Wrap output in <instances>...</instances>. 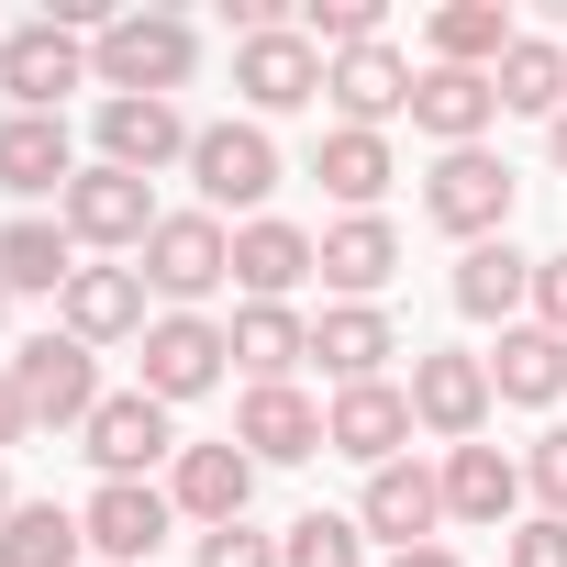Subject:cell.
I'll return each instance as SVG.
<instances>
[{
    "label": "cell",
    "mask_w": 567,
    "mask_h": 567,
    "mask_svg": "<svg viewBox=\"0 0 567 567\" xmlns=\"http://www.w3.org/2000/svg\"><path fill=\"white\" fill-rule=\"evenodd\" d=\"M489 357H456V346H434V357H412V423L423 434H445V445H478V423H489Z\"/></svg>",
    "instance_id": "cell-9"
},
{
    "label": "cell",
    "mask_w": 567,
    "mask_h": 567,
    "mask_svg": "<svg viewBox=\"0 0 567 567\" xmlns=\"http://www.w3.org/2000/svg\"><path fill=\"white\" fill-rule=\"evenodd\" d=\"M23 434H34V401H23V379H12V368H0V456H12Z\"/></svg>",
    "instance_id": "cell-40"
},
{
    "label": "cell",
    "mask_w": 567,
    "mask_h": 567,
    "mask_svg": "<svg viewBox=\"0 0 567 567\" xmlns=\"http://www.w3.org/2000/svg\"><path fill=\"white\" fill-rule=\"evenodd\" d=\"M523 489L545 501V523H567V423H556V434H534V456H523Z\"/></svg>",
    "instance_id": "cell-36"
},
{
    "label": "cell",
    "mask_w": 567,
    "mask_h": 567,
    "mask_svg": "<svg viewBox=\"0 0 567 567\" xmlns=\"http://www.w3.org/2000/svg\"><path fill=\"white\" fill-rule=\"evenodd\" d=\"M545 156H556V167H567V112H556V123H545Z\"/></svg>",
    "instance_id": "cell-42"
},
{
    "label": "cell",
    "mask_w": 567,
    "mask_h": 567,
    "mask_svg": "<svg viewBox=\"0 0 567 567\" xmlns=\"http://www.w3.org/2000/svg\"><path fill=\"white\" fill-rule=\"evenodd\" d=\"M167 501L200 523V534H223V523H245V501H256V456L223 434V445H178V467H167Z\"/></svg>",
    "instance_id": "cell-16"
},
{
    "label": "cell",
    "mask_w": 567,
    "mask_h": 567,
    "mask_svg": "<svg viewBox=\"0 0 567 567\" xmlns=\"http://www.w3.org/2000/svg\"><path fill=\"white\" fill-rule=\"evenodd\" d=\"M234 90H245V112H301V101H323V45L301 23L245 34L234 45Z\"/></svg>",
    "instance_id": "cell-11"
},
{
    "label": "cell",
    "mask_w": 567,
    "mask_h": 567,
    "mask_svg": "<svg viewBox=\"0 0 567 567\" xmlns=\"http://www.w3.org/2000/svg\"><path fill=\"white\" fill-rule=\"evenodd\" d=\"M56 223H68V245L145 256V234H156L167 212H156V189H145V178H123V167H79V178H68V200H56Z\"/></svg>",
    "instance_id": "cell-4"
},
{
    "label": "cell",
    "mask_w": 567,
    "mask_h": 567,
    "mask_svg": "<svg viewBox=\"0 0 567 567\" xmlns=\"http://www.w3.org/2000/svg\"><path fill=\"white\" fill-rule=\"evenodd\" d=\"M401 278V234L379 223V212H346L334 234H323V290H346V301H379Z\"/></svg>",
    "instance_id": "cell-26"
},
{
    "label": "cell",
    "mask_w": 567,
    "mask_h": 567,
    "mask_svg": "<svg viewBox=\"0 0 567 567\" xmlns=\"http://www.w3.org/2000/svg\"><path fill=\"white\" fill-rule=\"evenodd\" d=\"M234 445H245L256 467H301V456H323V412H312L301 390H245Z\"/></svg>",
    "instance_id": "cell-24"
},
{
    "label": "cell",
    "mask_w": 567,
    "mask_h": 567,
    "mask_svg": "<svg viewBox=\"0 0 567 567\" xmlns=\"http://www.w3.org/2000/svg\"><path fill=\"white\" fill-rule=\"evenodd\" d=\"M512 200H523V178H512L489 145H456V156H434V178H423V212H434L456 245L512 234Z\"/></svg>",
    "instance_id": "cell-2"
},
{
    "label": "cell",
    "mask_w": 567,
    "mask_h": 567,
    "mask_svg": "<svg viewBox=\"0 0 567 567\" xmlns=\"http://www.w3.org/2000/svg\"><path fill=\"white\" fill-rule=\"evenodd\" d=\"M534 323L567 334V256H534Z\"/></svg>",
    "instance_id": "cell-39"
},
{
    "label": "cell",
    "mask_w": 567,
    "mask_h": 567,
    "mask_svg": "<svg viewBox=\"0 0 567 567\" xmlns=\"http://www.w3.org/2000/svg\"><path fill=\"white\" fill-rule=\"evenodd\" d=\"M412 79H423V68H412L401 45H357V56H323V101H334L357 134L401 123V112H412Z\"/></svg>",
    "instance_id": "cell-12"
},
{
    "label": "cell",
    "mask_w": 567,
    "mask_h": 567,
    "mask_svg": "<svg viewBox=\"0 0 567 567\" xmlns=\"http://www.w3.org/2000/svg\"><path fill=\"white\" fill-rule=\"evenodd\" d=\"M167 523H178V501H167L156 478H101L90 512H79V534H90L101 567H145V556L167 545Z\"/></svg>",
    "instance_id": "cell-8"
},
{
    "label": "cell",
    "mask_w": 567,
    "mask_h": 567,
    "mask_svg": "<svg viewBox=\"0 0 567 567\" xmlns=\"http://www.w3.org/2000/svg\"><path fill=\"white\" fill-rule=\"evenodd\" d=\"M223 334H234V368H245L256 390H290V368L312 357V323H301L290 301H245Z\"/></svg>",
    "instance_id": "cell-25"
},
{
    "label": "cell",
    "mask_w": 567,
    "mask_h": 567,
    "mask_svg": "<svg viewBox=\"0 0 567 567\" xmlns=\"http://www.w3.org/2000/svg\"><path fill=\"white\" fill-rule=\"evenodd\" d=\"M56 334H79L90 357L145 334V267H79L68 278V301H56Z\"/></svg>",
    "instance_id": "cell-19"
},
{
    "label": "cell",
    "mask_w": 567,
    "mask_h": 567,
    "mask_svg": "<svg viewBox=\"0 0 567 567\" xmlns=\"http://www.w3.org/2000/svg\"><path fill=\"white\" fill-rule=\"evenodd\" d=\"M0 278L12 290H45V301H68V278H79V245H68V223H0Z\"/></svg>",
    "instance_id": "cell-31"
},
{
    "label": "cell",
    "mask_w": 567,
    "mask_h": 567,
    "mask_svg": "<svg viewBox=\"0 0 567 567\" xmlns=\"http://www.w3.org/2000/svg\"><path fill=\"white\" fill-rule=\"evenodd\" d=\"M12 379H23L34 423H90V412H101V357H90L79 334H34V346L12 357Z\"/></svg>",
    "instance_id": "cell-14"
},
{
    "label": "cell",
    "mask_w": 567,
    "mask_h": 567,
    "mask_svg": "<svg viewBox=\"0 0 567 567\" xmlns=\"http://www.w3.org/2000/svg\"><path fill=\"white\" fill-rule=\"evenodd\" d=\"M489 90H501V112L556 123V112H567V45H556V34H512V56L489 68Z\"/></svg>",
    "instance_id": "cell-29"
},
{
    "label": "cell",
    "mask_w": 567,
    "mask_h": 567,
    "mask_svg": "<svg viewBox=\"0 0 567 567\" xmlns=\"http://www.w3.org/2000/svg\"><path fill=\"white\" fill-rule=\"evenodd\" d=\"M401 445H412V390H390V379H368V390H334V412H323V456L390 467Z\"/></svg>",
    "instance_id": "cell-18"
},
{
    "label": "cell",
    "mask_w": 567,
    "mask_h": 567,
    "mask_svg": "<svg viewBox=\"0 0 567 567\" xmlns=\"http://www.w3.org/2000/svg\"><path fill=\"white\" fill-rule=\"evenodd\" d=\"M0 312H12V278H0Z\"/></svg>",
    "instance_id": "cell-44"
},
{
    "label": "cell",
    "mask_w": 567,
    "mask_h": 567,
    "mask_svg": "<svg viewBox=\"0 0 567 567\" xmlns=\"http://www.w3.org/2000/svg\"><path fill=\"white\" fill-rule=\"evenodd\" d=\"M189 178H200V212H256V200L278 189L267 123H200V134H189Z\"/></svg>",
    "instance_id": "cell-6"
},
{
    "label": "cell",
    "mask_w": 567,
    "mask_h": 567,
    "mask_svg": "<svg viewBox=\"0 0 567 567\" xmlns=\"http://www.w3.org/2000/svg\"><path fill=\"white\" fill-rule=\"evenodd\" d=\"M523 512V467L501 445H445V523H512Z\"/></svg>",
    "instance_id": "cell-27"
},
{
    "label": "cell",
    "mask_w": 567,
    "mask_h": 567,
    "mask_svg": "<svg viewBox=\"0 0 567 567\" xmlns=\"http://www.w3.org/2000/svg\"><path fill=\"white\" fill-rule=\"evenodd\" d=\"M489 390H501V401H523V412L567 401V334H545V323H512V334H501V357H489Z\"/></svg>",
    "instance_id": "cell-28"
},
{
    "label": "cell",
    "mask_w": 567,
    "mask_h": 567,
    "mask_svg": "<svg viewBox=\"0 0 567 567\" xmlns=\"http://www.w3.org/2000/svg\"><path fill=\"white\" fill-rule=\"evenodd\" d=\"M278 567H368V534L346 512H301L290 534H278Z\"/></svg>",
    "instance_id": "cell-34"
},
{
    "label": "cell",
    "mask_w": 567,
    "mask_h": 567,
    "mask_svg": "<svg viewBox=\"0 0 567 567\" xmlns=\"http://www.w3.org/2000/svg\"><path fill=\"white\" fill-rule=\"evenodd\" d=\"M489 123H501V90H489L478 68H423V79H412V134H434L445 156L478 145Z\"/></svg>",
    "instance_id": "cell-20"
},
{
    "label": "cell",
    "mask_w": 567,
    "mask_h": 567,
    "mask_svg": "<svg viewBox=\"0 0 567 567\" xmlns=\"http://www.w3.org/2000/svg\"><path fill=\"white\" fill-rule=\"evenodd\" d=\"M79 556H90L79 512H56V501H12V523H0V567H79Z\"/></svg>",
    "instance_id": "cell-33"
},
{
    "label": "cell",
    "mask_w": 567,
    "mask_h": 567,
    "mask_svg": "<svg viewBox=\"0 0 567 567\" xmlns=\"http://www.w3.org/2000/svg\"><path fill=\"white\" fill-rule=\"evenodd\" d=\"M200 567H278V534H256V523H223V534H200Z\"/></svg>",
    "instance_id": "cell-37"
},
{
    "label": "cell",
    "mask_w": 567,
    "mask_h": 567,
    "mask_svg": "<svg viewBox=\"0 0 567 567\" xmlns=\"http://www.w3.org/2000/svg\"><path fill=\"white\" fill-rule=\"evenodd\" d=\"M223 368H234V334H223V323H200V312H156V323H145V379H134V390H156V401L178 412V401H200Z\"/></svg>",
    "instance_id": "cell-7"
},
{
    "label": "cell",
    "mask_w": 567,
    "mask_h": 567,
    "mask_svg": "<svg viewBox=\"0 0 567 567\" xmlns=\"http://www.w3.org/2000/svg\"><path fill=\"white\" fill-rule=\"evenodd\" d=\"M301 278H323V234L278 223V212H256V223L234 234V290H245V301H290Z\"/></svg>",
    "instance_id": "cell-17"
},
{
    "label": "cell",
    "mask_w": 567,
    "mask_h": 567,
    "mask_svg": "<svg viewBox=\"0 0 567 567\" xmlns=\"http://www.w3.org/2000/svg\"><path fill=\"white\" fill-rule=\"evenodd\" d=\"M512 34H523V23L501 12V0H445V12H434V68H478V79H489V68L512 56Z\"/></svg>",
    "instance_id": "cell-32"
},
{
    "label": "cell",
    "mask_w": 567,
    "mask_h": 567,
    "mask_svg": "<svg viewBox=\"0 0 567 567\" xmlns=\"http://www.w3.org/2000/svg\"><path fill=\"white\" fill-rule=\"evenodd\" d=\"M301 34L334 45V56H357V45H379V0H301Z\"/></svg>",
    "instance_id": "cell-35"
},
{
    "label": "cell",
    "mask_w": 567,
    "mask_h": 567,
    "mask_svg": "<svg viewBox=\"0 0 567 567\" xmlns=\"http://www.w3.org/2000/svg\"><path fill=\"white\" fill-rule=\"evenodd\" d=\"M68 178H79V156H68V112H0V189H12V200L56 189V200H68Z\"/></svg>",
    "instance_id": "cell-21"
},
{
    "label": "cell",
    "mask_w": 567,
    "mask_h": 567,
    "mask_svg": "<svg viewBox=\"0 0 567 567\" xmlns=\"http://www.w3.org/2000/svg\"><path fill=\"white\" fill-rule=\"evenodd\" d=\"M512 567H567V523H512Z\"/></svg>",
    "instance_id": "cell-38"
},
{
    "label": "cell",
    "mask_w": 567,
    "mask_h": 567,
    "mask_svg": "<svg viewBox=\"0 0 567 567\" xmlns=\"http://www.w3.org/2000/svg\"><path fill=\"white\" fill-rule=\"evenodd\" d=\"M223 278H234V234H223V212H167V223L145 234V290H156V301L200 312Z\"/></svg>",
    "instance_id": "cell-3"
},
{
    "label": "cell",
    "mask_w": 567,
    "mask_h": 567,
    "mask_svg": "<svg viewBox=\"0 0 567 567\" xmlns=\"http://www.w3.org/2000/svg\"><path fill=\"white\" fill-rule=\"evenodd\" d=\"M0 90H12V112H56L68 90H90V34L79 23H12L0 34Z\"/></svg>",
    "instance_id": "cell-5"
},
{
    "label": "cell",
    "mask_w": 567,
    "mask_h": 567,
    "mask_svg": "<svg viewBox=\"0 0 567 567\" xmlns=\"http://www.w3.org/2000/svg\"><path fill=\"white\" fill-rule=\"evenodd\" d=\"M523 301H534V256H523L512 234H489V245L456 256V312H467V323H501V334H512Z\"/></svg>",
    "instance_id": "cell-23"
},
{
    "label": "cell",
    "mask_w": 567,
    "mask_h": 567,
    "mask_svg": "<svg viewBox=\"0 0 567 567\" xmlns=\"http://www.w3.org/2000/svg\"><path fill=\"white\" fill-rule=\"evenodd\" d=\"M79 434H90V467H101V478H145L156 456H178V434H167V401H156V390H112Z\"/></svg>",
    "instance_id": "cell-15"
},
{
    "label": "cell",
    "mask_w": 567,
    "mask_h": 567,
    "mask_svg": "<svg viewBox=\"0 0 567 567\" xmlns=\"http://www.w3.org/2000/svg\"><path fill=\"white\" fill-rule=\"evenodd\" d=\"M390 567H456V556H445V545H412V556H390Z\"/></svg>",
    "instance_id": "cell-41"
},
{
    "label": "cell",
    "mask_w": 567,
    "mask_h": 567,
    "mask_svg": "<svg viewBox=\"0 0 567 567\" xmlns=\"http://www.w3.org/2000/svg\"><path fill=\"white\" fill-rule=\"evenodd\" d=\"M312 178H323L346 212H379V189H390V134H357V123H334V134L312 145Z\"/></svg>",
    "instance_id": "cell-30"
},
{
    "label": "cell",
    "mask_w": 567,
    "mask_h": 567,
    "mask_svg": "<svg viewBox=\"0 0 567 567\" xmlns=\"http://www.w3.org/2000/svg\"><path fill=\"white\" fill-rule=\"evenodd\" d=\"M189 23L178 12H123V23H101L90 34V79L112 90V101H167L178 79H189Z\"/></svg>",
    "instance_id": "cell-1"
},
{
    "label": "cell",
    "mask_w": 567,
    "mask_h": 567,
    "mask_svg": "<svg viewBox=\"0 0 567 567\" xmlns=\"http://www.w3.org/2000/svg\"><path fill=\"white\" fill-rule=\"evenodd\" d=\"M189 112L178 101H101V167L123 178H156V167H189Z\"/></svg>",
    "instance_id": "cell-13"
},
{
    "label": "cell",
    "mask_w": 567,
    "mask_h": 567,
    "mask_svg": "<svg viewBox=\"0 0 567 567\" xmlns=\"http://www.w3.org/2000/svg\"><path fill=\"white\" fill-rule=\"evenodd\" d=\"M312 357H323V379H334V390H368V379L401 357V334H390V312H379V301H334V312L312 323Z\"/></svg>",
    "instance_id": "cell-22"
},
{
    "label": "cell",
    "mask_w": 567,
    "mask_h": 567,
    "mask_svg": "<svg viewBox=\"0 0 567 567\" xmlns=\"http://www.w3.org/2000/svg\"><path fill=\"white\" fill-rule=\"evenodd\" d=\"M0 523H12V467H0Z\"/></svg>",
    "instance_id": "cell-43"
},
{
    "label": "cell",
    "mask_w": 567,
    "mask_h": 567,
    "mask_svg": "<svg viewBox=\"0 0 567 567\" xmlns=\"http://www.w3.org/2000/svg\"><path fill=\"white\" fill-rule=\"evenodd\" d=\"M434 523H445V467H423V456H390V467H368L357 534H390V556H412V545H434Z\"/></svg>",
    "instance_id": "cell-10"
}]
</instances>
